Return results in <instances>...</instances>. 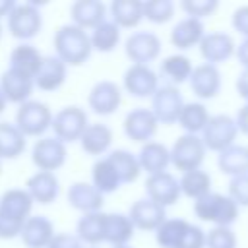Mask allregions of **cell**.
Segmentation results:
<instances>
[{
  "instance_id": "cell-1",
  "label": "cell",
  "mask_w": 248,
  "mask_h": 248,
  "mask_svg": "<svg viewBox=\"0 0 248 248\" xmlns=\"http://www.w3.org/2000/svg\"><path fill=\"white\" fill-rule=\"evenodd\" d=\"M52 45H54V56L60 58L68 68L85 64L93 52L89 33L72 23H66L56 29L52 37Z\"/></svg>"
},
{
  "instance_id": "cell-2",
  "label": "cell",
  "mask_w": 248,
  "mask_h": 248,
  "mask_svg": "<svg viewBox=\"0 0 248 248\" xmlns=\"http://www.w3.org/2000/svg\"><path fill=\"white\" fill-rule=\"evenodd\" d=\"M238 213L240 207L227 194L211 192L194 202V215L203 223H211L213 227H232Z\"/></svg>"
},
{
  "instance_id": "cell-3",
  "label": "cell",
  "mask_w": 248,
  "mask_h": 248,
  "mask_svg": "<svg viewBox=\"0 0 248 248\" xmlns=\"http://www.w3.org/2000/svg\"><path fill=\"white\" fill-rule=\"evenodd\" d=\"M41 4L43 2H37V0H29V2H21V4L16 2L14 10L6 17L8 33L14 39L25 43L41 33V29H43Z\"/></svg>"
},
{
  "instance_id": "cell-4",
  "label": "cell",
  "mask_w": 248,
  "mask_h": 248,
  "mask_svg": "<svg viewBox=\"0 0 248 248\" xmlns=\"http://www.w3.org/2000/svg\"><path fill=\"white\" fill-rule=\"evenodd\" d=\"M14 124L25 138H43L52 124V110L46 103L29 99L17 107Z\"/></svg>"
},
{
  "instance_id": "cell-5",
  "label": "cell",
  "mask_w": 248,
  "mask_h": 248,
  "mask_svg": "<svg viewBox=\"0 0 248 248\" xmlns=\"http://www.w3.org/2000/svg\"><path fill=\"white\" fill-rule=\"evenodd\" d=\"M205 145L202 141L200 136L194 134H182L174 140L172 147H169V155H170V165L182 172L188 170H196L202 169V163L205 159Z\"/></svg>"
},
{
  "instance_id": "cell-6",
  "label": "cell",
  "mask_w": 248,
  "mask_h": 248,
  "mask_svg": "<svg viewBox=\"0 0 248 248\" xmlns=\"http://www.w3.org/2000/svg\"><path fill=\"white\" fill-rule=\"evenodd\" d=\"M87 124H89V118H87L85 108H81L78 105H70L52 114L50 130L56 140H60L62 143L68 145V143L79 141Z\"/></svg>"
},
{
  "instance_id": "cell-7",
  "label": "cell",
  "mask_w": 248,
  "mask_h": 248,
  "mask_svg": "<svg viewBox=\"0 0 248 248\" xmlns=\"http://www.w3.org/2000/svg\"><path fill=\"white\" fill-rule=\"evenodd\" d=\"M236 136H238V130H236L234 118L229 116V114H213V116H209L207 124L203 126V130L200 134L205 149L213 151V153H221L223 149L231 147L234 143Z\"/></svg>"
},
{
  "instance_id": "cell-8",
  "label": "cell",
  "mask_w": 248,
  "mask_h": 248,
  "mask_svg": "<svg viewBox=\"0 0 248 248\" xmlns=\"http://www.w3.org/2000/svg\"><path fill=\"white\" fill-rule=\"evenodd\" d=\"M161 48H163L161 39L153 31L140 29V31L130 33L128 39L124 41V52L132 64L149 66L161 56Z\"/></svg>"
},
{
  "instance_id": "cell-9",
  "label": "cell",
  "mask_w": 248,
  "mask_h": 248,
  "mask_svg": "<svg viewBox=\"0 0 248 248\" xmlns=\"http://www.w3.org/2000/svg\"><path fill=\"white\" fill-rule=\"evenodd\" d=\"M66 159H68V147L54 136H43L33 143L31 161L37 167V170L54 172L66 165Z\"/></svg>"
},
{
  "instance_id": "cell-10",
  "label": "cell",
  "mask_w": 248,
  "mask_h": 248,
  "mask_svg": "<svg viewBox=\"0 0 248 248\" xmlns=\"http://www.w3.org/2000/svg\"><path fill=\"white\" fill-rule=\"evenodd\" d=\"M182 107H184V97L180 89L167 83L159 85V89L151 97V112L157 118V122L163 126L176 124Z\"/></svg>"
},
{
  "instance_id": "cell-11",
  "label": "cell",
  "mask_w": 248,
  "mask_h": 248,
  "mask_svg": "<svg viewBox=\"0 0 248 248\" xmlns=\"http://www.w3.org/2000/svg\"><path fill=\"white\" fill-rule=\"evenodd\" d=\"M122 87L134 99H147L159 89V76L151 66L130 64L122 76Z\"/></svg>"
},
{
  "instance_id": "cell-12",
  "label": "cell",
  "mask_w": 248,
  "mask_h": 248,
  "mask_svg": "<svg viewBox=\"0 0 248 248\" xmlns=\"http://www.w3.org/2000/svg\"><path fill=\"white\" fill-rule=\"evenodd\" d=\"M122 130H124V136L130 141H136V143L143 145L147 141H153V138H155V134L159 130V122L153 116L151 108L138 107V108H132L124 116Z\"/></svg>"
},
{
  "instance_id": "cell-13",
  "label": "cell",
  "mask_w": 248,
  "mask_h": 248,
  "mask_svg": "<svg viewBox=\"0 0 248 248\" xmlns=\"http://www.w3.org/2000/svg\"><path fill=\"white\" fill-rule=\"evenodd\" d=\"M145 198L155 202L157 205L161 207H169V205H174L182 194H180V184H178V178L165 170V172H157V174H149L145 178Z\"/></svg>"
},
{
  "instance_id": "cell-14",
  "label": "cell",
  "mask_w": 248,
  "mask_h": 248,
  "mask_svg": "<svg viewBox=\"0 0 248 248\" xmlns=\"http://www.w3.org/2000/svg\"><path fill=\"white\" fill-rule=\"evenodd\" d=\"M122 103V89L116 81L101 79L87 93V107L99 116H110Z\"/></svg>"
},
{
  "instance_id": "cell-15",
  "label": "cell",
  "mask_w": 248,
  "mask_h": 248,
  "mask_svg": "<svg viewBox=\"0 0 248 248\" xmlns=\"http://www.w3.org/2000/svg\"><path fill=\"white\" fill-rule=\"evenodd\" d=\"M198 48H200V54H202L205 64L219 66V64L227 62V60H231L234 56L236 43L229 33L213 31V33H205L203 35V39L198 45Z\"/></svg>"
},
{
  "instance_id": "cell-16",
  "label": "cell",
  "mask_w": 248,
  "mask_h": 248,
  "mask_svg": "<svg viewBox=\"0 0 248 248\" xmlns=\"http://www.w3.org/2000/svg\"><path fill=\"white\" fill-rule=\"evenodd\" d=\"M188 83H190L192 93L198 99L209 101V99H215L219 95L221 85H223V79H221V72H219L217 66H211V64H205L203 62V64L194 66Z\"/></svg>"
},
{
  "instance_id": "cell-17",
  "label": "cell",
  "mask_w": 248,
  "mask_h": 248,
  "mask_svg": "<svg viewBox=\"0 0 248 248\" xmlns=\"http://www.w3.org/2000/svg\"><path fill=\"white\" fill-rule=\"evenodd\" d=\"M134 225V229L138 231H147V232H155L159 229V225L167 219V209L157 205L155 202L147 200V198H140L136 200L128 213H126Z\"/></svg>"
},
{
  "instance_id": "cell-18",
  "label": "cell",
  "mask_w": 248,
  "mask_h": 248,
  "mask_svg": "<svg viewBox=\"0 0 248 248\" xmlns=\"http://www.w3.org/2000/svg\"><path fill=\"white\" fill-rule=\"evenodd\" d=\"M66 200H68V205L79 211L81 215L103 211V203H105V196L97 192L91 182H83V180L70 184L66 192Z\"/></svg>"
},
{
  "instance_id": "cell-19",
  "label": "cell",
  "mask_w": 248,
  "mask_h": 248,
  "mask_svg": "<svg viewBox=\"0 0 248 248\" xmlns=\"http://www.w3.org/2000/svg\"><path fill=\"white\" fill-rule=\"evenodd\" d=\"M31 211L33 200L25 192V188H8L0 196V217L23 225L27 217H31Z\"/></svg>"
},
{
  "instance_id": "cell-20",
  "label": "cell",
  "mask_w": 248,
  "mask_h": 248,
  "mask_svg": "<svg viewBox=\"0 0 248 248\" xmlns=\"http://www.w3.org/2000/svg\"><path fill=\"white\" fill-rule=\"evenodd\" d=\"M107 16H108V8L101 0H76L70 6L72 25H76L87 33L91 29H95L99 23H103L107 19Z\"/></svg>"
},
{
  "instance_id": "cell-21",
  "label": "cell",
  "mask_w": 248,
  "mask_h": 248,
  "mask_svg": "<svg viewBox=\"0 0 248 248\" xmlns=\"http://www.w3.org/2000/svg\"><path fill=\"white\" fill-rule=\"evenodd\" d=\"M0 89H2V93H4L8 103H14V105L19 107V105H23L25 101L31 99L35 83H33L31 76L8 68L0 76Z\"/></svg>"
},
{
  "instance_id": "cell-22",
  "label": "cell",
  "mask_w": 248,
  "mask_h": 248,
  "mask_svg": "<svg viewBox=\"0 0 248 248\" xmlns=\"http://www.w3.org/2000/svg\"><path fill=\"white\" fill-rule=\"evenodd\" d=\"M25 192L31 196L33 203L48 205V203L56 202V198L60 196V180L54 172L37 170L27 178Z\"/></svg>"
},
{
  "instance_id": "cell-23",
  "label": "cell",
  "mask_w": 248,
  "mask_h": 248,
  "mask_svg": "<svg viewBox=\"0 0 248 248\" xmlns=\"http://www.w3.org/2000/svg\"><path fill=\"white\" fill-rule=\"evenodd\" d=\"M66 78H68V66L60 58L50 54V56H43V62L37 74L33 76V83L37 89L48 93L60 89L66 83Z\"/></svg>"
},
{
  "instance_id": "cell-24",
  "label": "cell",
  "mask_w": 248,
  "mask_h": 248,
  "mask_svg": "<svg viewBox=\"0 0 248 248\" xmlns=\"http://www.w3.org/2000/svg\"><path fill=\"white\" fill-rule=\"evenodd\" d=\"M54 234V225L48 217L31 213V217H27V221L23 223L19 238L25 248H46Z\"/></svg>"
},
{
  "instance_id": "cell-25",
  "label": "cell",
  "mask_w": 248,
  "mask_h": 248,
  "mask_svg": "<svg viewBox=\"0 0 248 248\" xmlns=\"http://www.w3.org/2000/svg\"><path fill=\"white\" fill-rule=\"evenodd\" d=\"M134 225L126 213H105L103 219V242L110 246H126L134 238Z\"/></svg>"
},
{
  "instance_id": "cell-26",
  "label": "cell",
  "mask_w": 248,
  "mask_h": 248,
  "mask_svg": "<svg viewBox=\"0 0 248 248\" xmlns=\"http://www.w3.org/2000/svg\"><path fill=\"white\" fill-rule=\"evenodd\" d=\"M112 140H114V136H112L110 126L101 124V122H89L79 138V147L83 149V153H87L91 157H101V155L108 153Z\"/></svg>"
},
{
  "instance_id": "cell-27",
  "label": "cell",
  "mask_w": 248,
  "mask_h": 248,
  "mask_svg": "<svg viewBox=\"0 0 248 248\" xmlns=\"http://www.w3.org/2000/svg\"><path fill=\"white\" fill-rule=\"evenodd\" d=\"M205 35L203 21L194 17H182L170 29V45L178 50H190L202 43Z\"/></svg>"
},
{
  "instance_id": "cell-28",
  "label": "cell",
  "mask_w": 248,
  "mask_h": 248,
  "mask_svg": "<svg viewBox=\"0 0 248 248\" xmlns=\"http://www.w3.org/2000/svg\"><path fill=\"white\" fill-rule=\"evenodd\" d=\"M143 0H112L108 8L110 21L118 29H134L143 21Z\"/></svg>"
},
{
  "instance_id": "cell-29",
  "label": "cell",
  "mask_w": 248,
  "mask_h": 248,
  "mask_svg": "<svg viewBox=\"0 0 248 248\" xmlns=\"http://www.w3.org/2000/svg\"><path fill=\"white\" fill-rule=\"evenodd\" d=\"M141 172L149 174H157V172H165L167 167L170 165V155H169V147L161 141H147L141 145L140 153L136 155Z\"/></svg>"
},
{
  "instance_id": "cell-30",
  "label": "cell",
  "mask_w": 248,
  "mask_h": 248,
  "mask_svg": "<svg viewBox=\"0 0 248 248\" xmlns=\"http://www.w3.org/2000/svg\"><path fill=\"white\" fill-rule=\"evenodd\" d=\"M192 70H194L192 60H190L186 54L176 52V54H170V56H167V58L161 60V64H159V74H157V76H161V78L167 81V85L178 87L180 83H184V81L190 79Z\"/></svg>"
},
{
  "instance_id": "cell-31",
  "label": "cell",
  "mask_w": 248,
  "mask_h": 248,
  "mask_svg": "<svg viewBox=\"0 0 248 248\" xmlns=\"http://www.w3.org/2000/svg\"><path fill=\"white\" fill-rule=\"evenodd\" d=\"M217 167L227 176L248 174V145L232 143L231 147L217 153Z\"/></svg>"
},
{
  "instance_id": "cell-32",
  "label": "cell",
  "mask_w": 248,
  "mask_h": 248,
  "mask_svg": "<svg viewBox=\"0 0 248 248\" xmlns=\"http://www.w3.org/2000/svg\"><path fill=\"white\" fill-rule=\"evenodd\" d=\"M27 138L17 130L14 122H0V161H12L23 155Z\"/></svg>"
},
{
  "instance_id": "cell-33",
  "label": "cell",
  "mask_w": 248,
  "mask_h": 248,
  "mask_svg": "<svg viewBox=\"0 0 248 248\" xmlns=\"http://www.w3.org/2000/svg\"><path fill=\"white\" fill-rule=\"evenodd\" d=\"M41 62H43V54L39 52L37 46L29 45V43H19L10 52V68L17 70L21 74H27L31 78L37 74Z\"/></svg>"
},
{
  "instance_id": "cell-34",
  "label": "cell",
  "mask_w": 248,
  "mask_h": 248,
  "mask_svg": "<svg viewBox=\"0 0 248 248\" xmlns=\"http://www.w3.org/2000/svg\"><path fill=\"white\" fill-rule=\"evenodd\" d=\"M178 184H180V194L190 198V200H200L207 194H211V174L203 169H196V170H188V172H182L180 178H178Z\"/></svg>"
},
{
  "instance_id": "cell-35",
  "label": "cell",
  "mask_w": 248,
  "mask_h": 248,
  "mask_svg": "<svg viewBox=\"0 0 248 248\" xmlns=\"http://www.w3.org/2000/svg\"><path fill=\"white\" fill-rule=\"evenodd\" d=\"M91 184H93L95 190L101 192L103 196L114 194V192L122 186V182H120V178H118V174H116L112 163L107 159V155L101 157V159H97V161L93 163V167H91Z\"/></svg>"
},
{
  "instance_id": "cell-36",
  "label": "cell",
  "mask_w": 248,
  "mask_h": 248,
  "mask_svg": "<svg viewBox=\"0 0 248 248\" xmlns=\"http://www.w3.org/2000/svg\"><path fill=\"white\" fill-rule=\"evenodd\" d=\"M209 110L207 107L202 103V101H192V103H184L180 114H178V120L176 124L186 132V134H194V136H200L203 126L207 124L209 120Z\"/></svg>"
},
{
  "instance_id": "cell-37",
  "label": "cell",
  "mask_w": 248,
  "mask_h": 248,
  "mask_svg": "<svg viewBox=\"0 0 248 248\" xmlns=\"http://www.w3.org/2000/svg\"><path fill=\"white\" fill-rule=\"evenodd\" d=\"M107 159L112 163L118 178L122 184H130V182H136L141 174V169H140V163H138V157L128 151V149H112L108 151Z\"/></svg>"
},
{
  "instance_id": "cell-38",
  "label": "cell",
  "mask_w": 248,
  "mask_h": 248,
  "mask_svg": "<svg viewBox=\"0 0 248 248\" xmlns=\"http://www.w3.org/2000/svg\"><path fill=\"white\" fill-rule=\"evenodd\" d=\"M103 219L105 213H85L76 223V236L81 240V244H87L91 248H97L103 242Z\"/></svg>"
},
{
  "instance_id": "cell-39",
  "label": "cell",
  "mask_w": 248,
  "mask_h": 248,
  "mask_svg": "<svg viewBox=\"0 0 248 248\" xmlns=\"http://www.w3.org/2000/svg\"><path fill=\"white\" fill-rule=\"evenodd\" d=\"M89 41H91V48L93 50L108 54L120 43V29L110 19H105L103 23H99L95 29L89 31Z\"/></svg>"
},
{
  "instance_id": "cell-40",
  "label": "cell",
  "mask_w": 248,
  "mask_h": 248,
  "mask_svg": "<svg viewBox=\"0 0 248 248\" xmlns=\"http://www.w3.org/2000/svg\"><path fill=\"white\" fill-rule=\"evenodd\" d=\"M188 225H190V221H186V219L167 217L155 231V242L159 244V248H176L178 242L182 240Z\"/></svg>"
},
{
  "instance_id": "cell-41",
  "label": "cell",
  "mask_w": 248,
  "mask_h": 248,
  "mask_svg": "<svg viewBox=\"0 0 248 248\" xmlns=\"http://www.w3.org/2000/svg\"><path fill=\"white\" fill-rule=\"evenodd\" d=\"M141 6H143V19L155 25H163L170 21L176 12V4L172 0H145L141 2Z\"/></svg>"
},
{
  "instance_id": "cell-42",
  "label": "cell",
  "mask_w": 248,
  "mask_h": 248,
  "mask_svg": "<svg viewBox=\"0 0 248 248\" xmlns=\"http://www.w3.org/2000/svg\"><path fill=\"white\" fill-rule=\"evenodd\" d=\"M238 238L231 227H213L205 231V248H236Z\"/></svg>"
},
{
  "instance_id": "cell-43",
  "label": "cell",
  "mask_w": 248,
  "mask_h": 248,
  "mask_svg": "<svg viewBox=\"0 0 248 248\" xmlns=\"http://www.w3.org/2000/svg\"><path fill=\"white\" fill-rule=\"evenodd\" d=\"M219 8V0H182L180 2V10L186 14V17H194V19H203L209 17L217 12Z\"/></svg>"
},
{
  "instance_id": "cell-44",
  "label": "cell",
  "mask_w": 248,
  "mask_h": 248,
  "mask_svg": "<svg viewBox=\"0 0 248 248\" xmlns=\"http://www.w3.org/2000/svg\"><path fill=\"white\" fill-rule=\"evenodd\" d=\"M238 207H248V174L232 176L229 180V194H227Z\"/></svg>"
},
{
  "instance_id": "cell-45",
  "label": "cell",
  "mask_w": 248,
  "mask_h": 248,
  "mask_svg": "<svg viewBox=\"0 0 248 248\" xmlns=\"http://www.w3.org/2000/svg\"><path fill=\"white\" fill-rule=\"evenodd\" d=\"M176 248H205V231L200 225L190 223Z\"/></svg>"
},
{
  "instance_id": "cell-46",
  "label": "cell",
  "mask_w": 248,
  "mask_h": 248,
  "mask_svg": "<svg viewBox=\"0 0 248 248\" xmlns=\"http://www.w3.org/2000/svg\"><path fill=\"white\" fill-rule=\"evenodd\" d=\"M231 25L236 33H240L244 39H248V4H244L232 12Z\"/></svg>"
},
{
  "instance_id": "cell-47",
  "label": "cell",
  "mask_w": 248,
  "mask_h": 248,
  "mask_svg": "<svg viewBox=\"0 0 248 248\" xmlns=\"http://www.w3.org/2000/svg\"><path fill=\"white\" fill-rule=\"evenodd\" d=\"M46 248H83V244L72 232H56Z\"/></svg>"
},
{
  "instance_id": "cell-48",
  "label": "cell",
  "mask_w": 248,
  "mask_h": 248,
  "mask_svg": "<svg viewBox=\"0 0 248 248\" xmlns=\"http://www.w3.org/2000/svg\"><path fill=\"white\" fill-rule=\"evenodd\" d=\"M234 118V124H236V130L244 136H248V103H244L238 110H236V116Z\"/></svg>"
},
{
  "instance_id": "cell-49",
  "label": "cell",
  "mask_w": 248,
  "mask_h": 248,
  "mask_svg": "<svg viewBox=\"0 0 248 248\" xmlns=\"http://www.w3.org/2000/svg\"><path fill=\"white\" fill-rule=\"evenodd\" d=\"M234 89H236L238 97H240L244 103H248V70H242V72L236 76Z\"/></svg>"
},
{
  "instance_id": "cell-50",
  "label": "cell",
  "mask_w": 248,
  "mask_h": 248,
  "mask_svg": "<svg viewBox=\"0 0 248 248\" xmlns=\"http://www.w3.org/2000/svg\"><path fill=\"white\" fill-rule=\"evenodd\" d=\"M234 56H236L238 64L242 66V70H248V39H242L240 45H236Z\"/></svg>"
},
{
  "instance_id": "cell-51",
  "label": "cell",
  "mask_w": 248,
  "mask_h": 248,
  "mask_svg": "<svg viewBox=\"0 0 248 248\" xmlns=\"http://www.w3.org/2000/svg\"><path fill=\"white\" fill-rule=\"evenodd\" d=\"M16 2L14 0H0V19H6L8 14L14 10Z\"/></svg>"
},
{
  "instance_id": "cell-52",
  "label": "cell",
  "mask_w": 248,
  "mask_h": 248,
  "mask_svg": "<svg viewBox=\"0 0 248 248\" xmlns=\"http://www.w3.org/2000/svg\"><path fill=\"white\" fill-rule=\"evenodd\" d=\"M6 107H8V101H6V97H4V93H2V89H0V114L6 110Z\"/></svg>"
},
{
  "instance_id": "cell-53",
  "label": "cell",
  "mask_w": 248,
  "mask_h": 248,
  "mask_svg": "<svg viewBox=\"0 0 248 248\" xmlns=\"http://www.w3.org/2000/svg\"><path fill=\"white\" fill-rule=\"evenodd\" d=\"M2 35H4V27H2V23H0V41H2Z\"/></svg>"
},
{
  "instance_id": "cell-54",
  "label": "cell",
  "mask_w": 248,
  "mask_h": 248,
  "mask_svg": "<svg viewBox=\"0 0 248 248\" xmlns=\"http://www.w3.org/2000/svg\"><path fill=\"white\" fill-rule=\"evenodd\" d=\"M110 248H132L130 244H126V246H110Z\"/></svg>"
},
{
  "instance_id": "cell-55",
  "label": "cell",
  "mask_w": 248,
  "mask_h": 248,
  "mask_svg": "<svg viewBox=\"0 0 248 248\" xmlns=\"http://www.w3.org/2000/svg\"><path fill=\"white\" fill-rule=\"evenodd\" d=\"M0 172H2V161H0Z\"/></svg>"
},
{
  "instance_id": "cell-56",
  "label": "cell",
  "mask_w": 248,
  "mask_h": 248,
  "mask_svg": "<svg viewBox=\"0 0 248 248\" xmlns=\"http://www.w3.org/2000/svg\"><path fill=\"white\" fill-rule=\"evenodd\" d=\"M89 248H91V246H89Z\"/></svg>"
}]
</instances>
